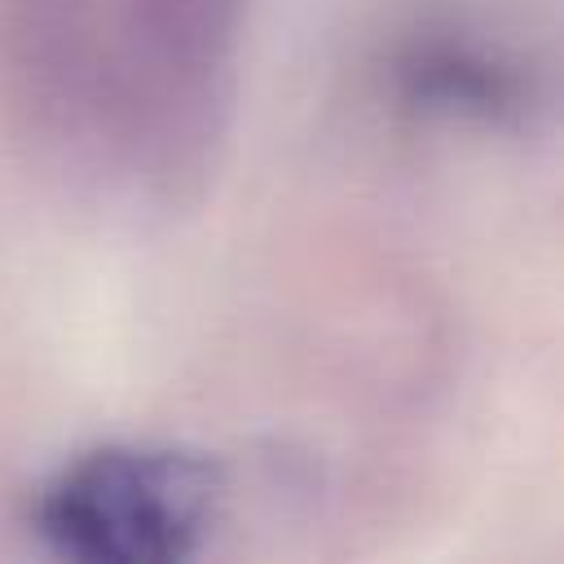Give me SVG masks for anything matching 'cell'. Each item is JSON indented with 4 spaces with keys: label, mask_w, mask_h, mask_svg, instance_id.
I'll return each instance as SVG.
<instances>
[{
    "label": "cell",
    "mask_w": 564,
    "mask_h": 564,
    "mask_svg": "<svg viewBox=\"0 0 564 564\" xmlns=\"http://www.w3.org/2000/svg\"><path fill=\"white\" fill-rule=\"evenodd\" d=\"M392 88L405 110L489 132H529L551 106V79L507 35L476 22H436L401 40Z\"/></svg>",
    "instance_id": "obj_3"
},
{
    "label": "cell",
    "mask_w": 564,
    "mask_h": 564,
    "mask_svg": "<svg viewBox=\"0 0 564 564\" xmlns=\"http://www.w3.org/2000/svg\"><path fill=\"white\" fill-rule=\"evenodd\" d=\"M247 0H106L79 163L181 212L220 172Z\"/></svg>",
    "instance_id": "obj_1"
},
{
    "label": "cell",
    "mask_w": 564,
    "mask_h": 564,
    "mask_svg": "<svg viewBox=\"0 0 564 564\" xmlns=\"http://www.w3.org/2000/svg\"><path fill=\"white\" fill-rule=\"evenodd\" d=\"M225 476L185 445L79 449L31 494V533L75 564H185L220 520Z\"/></svg>",
    "instance_id": "obj_2"
}]
</instances>
